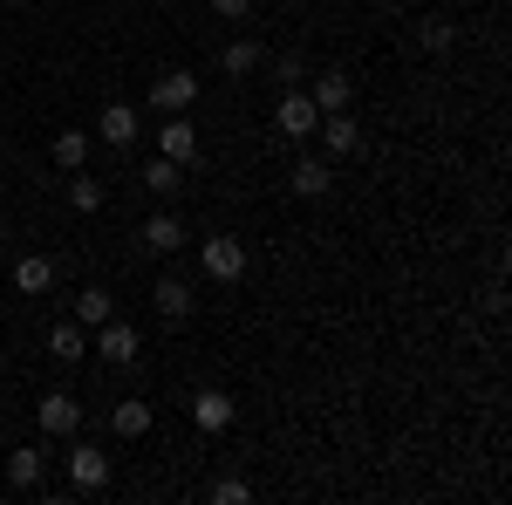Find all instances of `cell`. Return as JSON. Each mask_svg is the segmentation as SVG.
Wrapping results in <instances>:
<instances>
[{"mask_svg":"<svg viewBox=\"0 0 512 505\" xmlns=\"http://www.w3.org/2000/svg\"><path fill=\"white\" fill-rule=\"evenodd\" d=\"M89 349L103 355L110 369H137V355H144V335H137V328H130L123 314H110L103 328H89Z\"/></svg>","mask_w":512,"mask_h":505,"instance_id":"1","label":"cell"},{"mask_svg":"<svg viewBox=\"0 0 512 505\" xmlns=\"http://www.w3.org/2000/svg\"><path fill=\"white\" fill-rule=\"evenodd\" d=\"M151 308H158L171 328L192 321V314H198V280H192V273H158V280H151Z\"/></svg>","mask_w":512,"mask_h":505,"instance_id":"2","label":"cell"},{"mask_svg":"<svg viewBox=\"0 0 512 505\" xmlns=\"http://www.w3.org/2000/svg\"><path fill=\"white\" fill-rule=\"evenodd\" d=\"M198 267H205V280H239L246 273V239H233V233L198 239Z\"/></svg>","mask_w":512,"mask_h":505,"instance_id":"3","label":"cell"},{"mask_svg":"<svg viewBox=\"0 0 512 505\" xmlns=\"http://www.w3.org/2000/svg\"><path fill=\"white\" fill-rule=\"evenodd\" d=\"M274 123H280V137H287V144H308V137L321 130L315 96H308V89H287V96H280V110H274Z\"/></svg>","mask_w":512,"mask_h":505,"instance_id":"4","label":"cell"},{"mask_svg":"<svg viewBox=\"0 0 512 505\" xmlns=\"http://www.w3.org/2000/svg\"><path fill=\"white\" fill-rule=\"evenodd\" d=\"M35 424H41V437H76L82 430V403L69 396V389H48L35 403Z\"/></svg>","mask_w":512,"mask_h":505,"instance_id":"5","label":"cell"},{"mask_svg":"<svg viewBox=\"0 0 512 505\" xmlns=\"http://www.w3.org/2000/svg\"><path fill=\"white\" fill-rule=\"evenodd\" d=\"M69 485H76V492H103V485H110V451L89 444V437L69 444Z\"/></svg>","mask_w":512,"mask_h":505,"instance_id":"6","label":"cell"},{"mask_svg":"<svg viewBox=\"0 0 512 505\" xmlns=\"http://www.w3.org/2000/svg\"><path fill=\"white\" fill-rule=\"evenodd\" d=\"M137 130H144L137 103H103V117H96V130H89V137H103L110 151H130V144H137Z\"/></svg>","mask_w":512,"mask_h":505,"instance_id":"7","label":"cell"},{"mask_svg":"<svg viewBox=\"0 0 512 505\" xmlns=\"http://www.w3.org/2000/svg\"><path fill=\"white\" fill-rule=\"evenodd\" d=\"M144 103L164 110V117H171V110H192V103H198V76H192V69H164V76L151 82V96H144Z\"/></svg>","mask_w":512,"mask_h":505,"instance_id":"8","label":"cell"},{"mask_svg":"<svg viewBox=\"0 0 512 505\" xmlns=\"http://www.w3.org/2000/svg\"><path fill=\"white\" fill-rule=\"evenodd\" d=\"M233 417H239V403L226 396V389H198V396H192V424H198V437H219V430H233Z\"/></svg>","mask_w":512,"mask_h":505,"instance_id":"9","label":"cell"},{"mask_svg":"<svg viewBox=\"0 0 512 505\" xmlns=\"http://www.w3.org/2000/svg\"><path fill=\"white\" fill-rule=\"evenodd\" d=\"M144 253H158V260H171V253H178V246H185V219H178V212H151V219H144Z\"/></svg>","mask_w":512,"mask_h":505,"instance_id":"10","label":"cell"},{"mask_svg":"<svg viewBox=\"0 0 512 505\" xmlns=\"http://www.w3.org/2000/svg\"><path fill=\"white\" fill-rule=\"evenodd\" d=\"M158 151L171 157V164H198V123L185 117V110H171V123L158 130Z\"/></svg>","mask_w":512,"mask_h":505,"instance_id":"11","label":"cell"},{"mask_svg":"<svg viewBox=\"0 0 512 505\" xmlns=\"http://www.w3.org/2000/svg\"><path fill=\"white\" fill-rule=\"evenodd\" d=\"M41 471H48V444L7 451V485H14V492H41Z\"/></svg>","mask_w":512,"mask_h":505,"instance_id":"12","label":"cell"},{"mask_svg":"<svg viewBox=\"0 0 512 505\" xmlns=\"http://www.w3.org/2000/svg\"><path fill=\"white\" fill-rule=\"evenodd\" d=\"M315 137H321V151H328V157H355V151H362V123H355L349 110L321 117V130H315Z\"/></svg>","mask_w":512,"mask_h":505,"instance_id":"13","label":"cell"},{"mask_svg":"<svg viewBox=\"0 0 512 505\" xmlns=\"http://www.w3.org/2000/svg\"><path fill=\"white\" fill-rule=\"evenodd\" d=\"M48 355H55L62 369L89 362V328H82V321H55V328H48Z\"/></svg>","mask_w":512,"mask_h":505,"instance_id":"14","label":"cell"},{"mask_svg":"<svg viewBox=\"0 0 512 505\" xmlns=\"http://www.w3.org/2000/svg\"><path fill=\"white\" fill-rule=\"evenodd\" d=\"M48 287H55V260H48V253H21V260H14V294H48Z\"/></svg>","mask_w":512,"mask_h":505,"instance_id":"15","label":"cell"},{"mask_svg":"<svg viewBox=\"0 0 512 505\" xmlns=\"http://www.w3.org/2000/svg\"><path fill=\"white\" fill-rule=\"evenodd\" d=\"M219 69H226V76H260V69H267V48H260L253 35H239V41L219 48Z\"/></svg>","mask_w":512,"mask_h":505,"instance_id":"16","label":"cell"},{"mask_svg":"<svg viewBox=\"0 0 512 505\" xmlns=\"http://www.w3.org/2000/svg\"><path fill=\"white\" fill-rule=\"evenodd\" d=\"M308 96H315V110H321V117H335V110H349V103H355V76L328 69V76H315V89H308Z\"/></svg>","mask_w":512,"mask_h":505,"instance_id":"17","label":"cell"},{"mask_svg":"<svg viewBox=\"0 0 512 505\" xmlns=\"http://www.w3.org/2000/svg\"><path fill=\"white\" fill-rule=\"evenodd\" d=\"M287 185H294L301 198H321L328 185H335V164H328V157H308V151H301V157H294V178H287Z\"/></svg>","mask_w":512,"mask_h":505,"instance_id":"18","label":"cell"},{"mask_svg":"<svg viewBox=\"0 0 512 505\" xmlns=\"http://www.w3.org/2000/svg\"><path fill=\"white\" fill-rule=\"evenodd\" d=\"M110 430H117V437H144V430H151V403H144V396H123L117 410H110Z\"/></svg>","mask_w":512,"mask_h":505,"instance_id":"19","label":"cell"},{"mask_svg":"<svg viewBox=\"0 0 512 505\" xmlns=\"http://www.w3.org/2000/svg\"><path fill=\"white\" fill-rule=\"evenodd\" d=\"M48 157H55L62 171H82V164H89V130H55Z\"/></svg>","mask_w":512,"mask_h":505,"instance_id":"20","label":"cell"},{"mask_svg":"<svg viewBox=\"0 0 512 505\" xmlns=\"http://www.w3.org/2000/svg\"><path fill=\"white\" fill-rule=\"evenodd\" d=\"M144 192L178 198V192H185V164H171V157H158V164H144Z\"/></svg>","mask_w":512,"mask_h":505,"instance_id":"21","label":"cell"},{"mask_svg":"<svg viewBox=\"0 0 512 505\" xmlns=\"http://www.w3.org/2000/svg\"><path fill=\"white\" fill-rule=\"evenodd\" d=\"M110 314H117V301H110L103 287H82V294H76V314H69V321H82V328H103Z\"/></svg>","mask_w":512,"mask_h":505,"instance_id":"22","label":"cell"},{"mask_svg":"<svg viewBox=\"0 0 512 505\" xmlns=\"http://www.w3.org/2000/svg\"><path fill=\"white\" fill-rule=\"evenodd\" d=\"M451 41H458L451 21H417V48H424V55H451Z\"/></svg>","mask_w":512,"mask_h":505,"instance_id":"23","label":"cell"},{"mask_svg":"<svg viewBox=\"0 0 512 505\" xmlns=\"http://www.w3.org/2000/svg\"><path fill=\"white\" fill-rule=\"evenodd\" d=\"M103 185H96V178H89V171H76V178H69V205H76V212H103Z\"/></svg>","mask_w":512,"mask_h":505,"instance_id":"24","label":"cell"},{"mask_svg":"<svg viewBox=\"0 0 512 505\" xmlns=\"http://www.w3.org/2000/svg\"><path fill=\"white\" fill-rule=\"evenodd\" d=\"M246 499H253L246 478H212V505H246Z\"/></svg>","mask_w":512,"mask_h":505,"instance_id":"25","label":"cell"},{"mask_svg":"<svg viewBox=\"0 0 512 505\" xmlns=\"http://www.w3.org/2000/svg\"><path fill=\"white\" fill-rule=\"evenodd\" d=\"M274 76L287 82V89H308V62H301V55H280V62H274Z\"/></svg>","mask_w":512,"mask_h":505,"instance_id":"26","label":"cell"},{"mask_svg":"<svg viewBox=\"0 0 512 505\" xmlns=\"http://www.w3.org/2000/svg\"><path fill=\"white\" fill-rule=\"evenodd\" d=\"M219 21H253V0H212Z\"/></svg>","mask_w":512,"mask_h":505,"instance_id":"27","label":"cell"},{"mask_svg":"<svg viewBox=\"0 0 512 505\" xmlns=\"http://www.w3.org/2000/svg\"><path fill=\"white\" fill-rule=\"evenodd\" d=\"M0 260H7V226H0Z\"/></svg>","mask_w":512,"mask_h":505,"instance_id":"28","label":"cell"},{"mask_svg":"<svg viewBox=\"0 0 512 505\" xmlns=\"http://www.w3.org/2000/svg\"><path fill=\"white\" fill-rule=\"evenodd\" d=\"M0 7H21V0H0Z\"/></svg>","mask_w":512,"mask_h":505,"instance_id":"29","label":"cell"}]
</instances>
